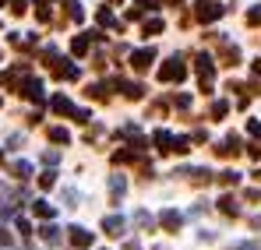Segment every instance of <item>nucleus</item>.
Segmentation results:
<instances>
[{"label": "nucleus", "mask_w": 261, "mask_h": 250, "mask_svg": "<svg viewBox=\"0 0 261 250\" xmlns=\"http://www.w3.org/2000/svg\"><path fill=\"white\" fill-rule=\"evenodd\" d=\"M226 109H229V102H226V99L212 102V117H226Z\"/></svg>", "instance_id": "393cba45"}, {"label": "nucleus", "mask_w": 261, "mask_h": 250, "mask_svg": "<svg viewBox=\"0 0 261 250\" xmlns=\"http://www.w3.org/2000/svg\"><path fill=\"white\" fill-rule=\"evenodd\" d=\"M21 95L32 99V102H43V81L39 78H29V81L21 85Z\"/></svg>", "instance_id": "1a4fd4ad"}, {"label": "nucleus", "mask_w": 261, "mask_h": 250, "mask_svg": "<svg viewBox=\"0 0 261 250\" xmlns=\"http://www.w3.org/2000/svg\"><path fill=\"white\" fill-rule=\"evenodd\" d=\"M148 64H155V49H152V46L130 53V67H134V71H148Z\"/></svg>", "instance_id": "20e7f679"}, {"label": "nucleus", "mask_w": 261, "mask_h": 250, "mask_svg": "<svg viewBox=\"0 0 261 250\" xmlns=\"http://www.w3.org/2000/svg\"><path fill=\"white\" fill-rule=\"evenodd\" d=\"M152 141H155V148H159V152H170L173 134H170V130H155V134H152Z\"/></svg>", "instance_id": "ddd939ff"}, {"label": "nucleus", "mask_w": 261, "mask_h": 250, "mask_svg": "<svg viewBox=\"0 0 261 250\" xmlns=\"http://www.w3.org/2000/svg\"><path fill=\"white\" fill-rule=\"evenodd\" d=\"M64 7H67V18H71V21H82V18H85V11H82L78 0H64Z\"/></svg>", "instance_id": "a211bd4d"}, {"label": "nucleus", "mask_w": 261, "mask_h": 250, "mask_svg": "<svg viewBox=\"0 0 261 250\" xmlns=\"http://www.w3.org/2000/svg\"><path fill=\"white\" fill-rule=\"evenodd\" d=\"M11 173L21 176V180H29V176H32V166H29V162H11Z\"/></svg>", "instance_id": "412c9836"}, {"label": "nucleus", "mask_w": 261, "mask_h": 250, "mask_svg": "<svg viewBox=\"0 0 261 250\" xmlns=\"http://www.w3.org/2000/svg\"><path fill=\"white\" fill-rule=\"evenodd\" d=\"M39 236H43L46 243H57V240H60V229H57V226H53V222L46 218V226H43V229H39Z\"/></svg>", "instance_id": "dca6fc26"}, {"label": "nucleus", "mask_w": 261, "mask_h": 250, "mask_svg": "<svg viewBox=\"0 0 261 250\" xmlns=\"http://www.w3.org/2000/svg\"><path fill=\"white\" fill-rule=\"evenodd\" d=\"M226 14V7L219 4V0H198V21H216V18H222Z\"/></svg>", "instance_id": "7ed1b4c3"}, {"label": "nucleus", "mask_w": 261, "mask_h": 250, "mask_svg": "<svg viewBox=\"0 0 261 250\" xmlns=\"http://www.w3.org/2000/svg\"><path fill=\"white\" fill-rule=\"evenodd\" d=\"M216 152L222 155V159H229V155H237V152H240V137H237V134H229V137H226V141L219 145Z\"/></svg>", "instance_id": "9d476101"}, {"label": "nucleus", "mask_w": 261, "mask_h": 250, "mask_svg": "<svg viewBox=\"0 0 261 250\" xmlns=\"http://www.w3.org/2000/svg\"><path fill=\"white\" fill-rule=\"evenodd\" d=\"M219 183H226V187H237V183H240V173L226 169V173H219Z\"/></svg>", "instance_id": "4be33fe9"}, {"label": "nucleus", "mask_w": 261, "mask_h": 250, "mask_svg": "<svg viewBox=\"0 0 261 250\" xmlns=\"http://www.w3.org/2000/svg\"><path fill=\"white\" fill-rule=\"evenodd\" d=\"M170 152H176V155H184V152H191V141H187V137H173V145H170Z\"/></svg>", "instance_id": "5701e85b"}, {"label": "nucleus", "mask_w": 261, "mask_h": 250, "mask_svg": "<svg viewBox=\"0 0 261 250\" xmlns=\"http://www.w3.org/2000/svg\"><path fill=\"white\" fill-rule=\"evenodd\" d=\"M67 233H71V243H74L78 250H88V247H92V233H88V229H82V226H71Z\"/></svg>", "instance_id": "6e6552de"}, {"label": "nucleus", "mask_w": 261, "mask_h": 250, "mask_svg": "<svg viewBox=\"0 0 261 250\" xmlns=\"http://www.w3.org/2000/svg\"><path fill=\"white\" fill-rule=\"evenodd\" d=\"M43 162H46V166H57V162H60V155H57V152H46Z\"/></svg>", "instance_id": "2f4dec72"}, {"label": "nucleus", "mask_w": 261, "mask_h": 250, "mask_svg": "<svg viewBox=\"0 0 261 250\" xmlns=\"http://www.w3.org/2000/svg\"><path fill=\"white\" fill-rule=\"evenodd\" d=\"M117 4H120V0H117Z\"/></svg>", "instance_id": "4c0bfd02"}, {"label": "nucleus", "mask_w": 261, "mask_h": 250, "mask_svg": "<svg viewBox=\"0 0 261 250\" xmlns=\"http://www.w3.org/2000/svg\"><path fill=\"white\" fill-rule=\"evenodd\" d=\"M198 78H201V85L205 88H212V81H216V60L208 57V53H198Z\"/></svg>", "instance_id": "f03ea898"}, {"label": "nucleus", "mask_w": 261, "mask_h": 250, "mask_svg": "<svg viewBox=\"0 0 261 250\" xmlns=\"http://www.w3.org/2000/svg\"><path fill=\"white\" fill-rule=\"evenodd\" d=\"M124 229H127L124 215H106V218H102V233H106V236H124Z\"/></svg>", "instance_id": "423d86ee"}, {"label": "nucleus", "mask_w": 261, "mask_h": 250, "mask_svg": "<svg viewBox=\"0 0 261 250\" xmlns=\"http://www.w3.org/2000/svg\"><path fill=\"white\" fill-rule=\"evenodd\" d=\"M49 64H53V74H57V78H64V81H74V78H78V67H74L71 60H57V57H49Z\"/></svg>", "instance_id": "39448f33"}, {"label": "nucleus", "mask_w": 261, "mask_h": 250, "mask_svg": "<svg viewBox=\"0 0 261 250\" xmlns=\"http://www.w3.org/2000/svg\"><path fill=\"white\" fill-rule=\"evenodd\" d=\"M11 11H14V14H25V11H29V0H14V7H11Z\"/></svg>", "instance_id": "7c9ffc66"}, {"label": "nucleus", "mask_w": 261, "mask_h": 250, "mask_svg": "<svg viewBox=\"0 0 261 250\" xmlns=\"http://www.w3.org/2000/svg\"><path fill=\"white\" fill-rule=\"evenodd\" d=\"M124 190H127V180H124V176H110V194H113V201H120Z\"/></svg>", "instance_id": "4468645a"}, {"label": "nucleus", "mask_w": 261, "mask_h": 250, "mask_svg": "<svg viewBox=\"0 0 261 250\" xmlns=\"http://www.w3.org/2000/svg\"><path fill=\"white\" fill-rule=\"evenodd\" d=\"M0 4H4V0H0Z\"/></svg>", "instance_id": "58836bf2"}, {"label": "nucleus", "mask_w": 261, "mask_h": 250, "mask_svg": "<svg viewBox=\"0 0 261 250\" xmlns=\"http://www.w3.org/2000/svg\"><path fill=\"white\" fill-rule=\"evenodd\" d=\"M99 25H117V21H113V14H110V11H106V7H102V11H99Z\"/></svg>", "instance_id": "c756f323"}, {"label": "nucleus", "mask_w": 261, "mask_h": 250, "mask_svg": "<svg viewBox=\"0 0 261 250\" xmlns=\"http://www.w3.org/2000/svg\"><path fill=\"white\" fill-rule=\"evenodd\" d=\"M14 226H18V233H21V236H32V226H29L25 218H14Z\"/></svg>", "instance_id": "bb28decb"}, {"label": "nucleus", "mask_w": 261, "mask_h": 250, "mask_svg": "<svg viewBox=\"0 0 261 250\" xmlns=\"http://www.w3.org/2000/svg\"><path fill=\"white\" fill-rule=\"evenodd\" d=\"M152 222H155V218H152L148 211H134V226H138V229H152Z\"/></svg>", "instance_id": "aec40b11"}, {"label": "nucleus", "mask_w": 261, "mask_h": 250, "mask_svg": "<svg viewBox=\"0 0 261 250\" xmlns=\"http://www.w3.org/2000/svg\"><path fill=\"white\" fill-rule=\"evenodd\" d=\"M0 247H11V233H7L4 226H0Z\"/></svg>", "instance_id": "473e14b6"}, {"label": "nucleus", "mask_w": 261, "mask_h": 250, "mask_svg": "<svg viewBox=\"0 0 261 250\" xmlns=\"http://www.w3.org/2000/svg\"><path fill=\"white\" fill-rule=\"evenodd\" d=\"M32 211H36L39 218H53V215H57V208H53L49 201H32Z\"/></svg>", "instance_id": "f3484780"}, {"label": "nucleus", "mask_w": 261, "mask_h": 250, "mask_svg": "<svg viewBox=\"0 0 261 250\" xmlns=\"http://www.w3.org/2000/svg\"><path fill=\"white\" fill-rule=\"evenodd\" d=\"M173 102H176V106H180V109H187V106H191V95H176Z\"/></svg>", "instance_id": "72a5a7b5"}, {"label": "nucleus", "mask_w": 261, "mask_h": 250, "mask_svg": "<svg viewBox=\"0 0 261 250\" xmlns=\"http://www.w3.org/2000/svg\"><path fill=\"white\" fill-rule=\"evenodd\" d=\"M39 183H43V187H53V183H57V173H53V169H46L43 176H39Z\"/></svg>", "instance_id": "a878e982"}, {"label": "nucleus", "mask_w": 261, "mask_h": 250, "mask_svg": "<svg viewBox=\"0 0 261 250\" xmlns=\"http://www.w3.org/2000/svg\"><path fill=\"white\" fill-rule=\"evenodd\" d=\"M219 211H222V215H240L237 198H233V194H222V198H219Z\"/></svg>", "instance_id": "f8f14e48"}, {"label": "nucleus", "mask_w": 261, "mask_h": 250, "mask_svg": "<svg viewBox=\"0 0 261 250\" xmlns=\"http://www.w3.org/2000/svg\"><path fill=\"white\" fill-rule=\"evenodd\" d=\"M159 32H163V21L159 18H148L145 21V36H159Z\"/></svg>", "instance_id": "b1692460"}, {"label": "nucleus", "mask_w": 261, "mask_h": 250, "mask_svg": "<svg viewBox=\"0 0 261 250\" xmlns=\"http://www.w3.org/2000/svg\"><path fill=\"white\" fill-rule=\"evenodd\" d=\"M88 46H92V39H88V36H74V42H71V53H74V57H85Z\"/></svg>", "instance_id": "2eb2a0df"}, {"label": "nucleus", "mask_w": 261, "mask_h": 250, "mask_svg": "<svg viewBox=\"0 0 261 250\" xmlns=\"http://www.w3.org/2000/svg\"><path fill=\"white\" fill-rule=\"evenodd\" d=\"M138 4V11H155L159 7V0H134Z\"/></svg>", "instance_id": "cd10ccee"}, {"label": "nucleus", "mask_w": 261, "mask_h": 250, "mask_svg": "<svg viewBox=\"0 0 261 250\" xmlns=\"http://www.w3.org/2000/svg\"><path fill=\"white\" fill-rule=\"evenodd\" d=\"M247 21H251V25H261V7H251V11H247Z\"/></svg>", "instance_id": "c85d7f7f"}, {"label": "nucleus", "mask_w": 261, "mask_h": 250, "mask_svg": "<svg viewBox=\"0 0 261 250\" xmlns=\"http://www.w3.org/2000/svg\"><path fill=\"white\" fill-rule=\"evenodd\" d=\"M117 88H120L127 99H141V95H145V88H141L138 81H120V78H117Z\"/></svg>", "instance_id": "9b49d317"}, {"label": "nucleus", "mask_w": 261, "mask_h": 250, "mask_svg": "<svg viewBox=\"0 0 261 250\" xmlns=\"http://www.w3.org/2000/svg\"><path fill=\"white\" fill-rule=\"evenodd\" d=\"M187 78V64H184V57L173 53L163 67H159V81H184Z\"/></svg>", "instance_id": "f257e3e1"}, {"label": "nucleus", "mask_w": 261, "mask_h": 250, "mask_svg": "<svg viewBox=\"0 0 261 250\" xmlns=\"http://www.w3.org/2000/svg\"><path fill=\"white\" fill-rule=\"evenodd\" d=\"M233 250H258V247H254V243H237Z\"/></svg>", "instance_id": "c9c22d12"}, {"label": "nucleus", "mask_w": 261, "mask_h": 250, "mask_svg": "<svg viewBox=\"0 0 261 250\" xmlns=\"http://www.w3.org/2000/svg\"><path fill=\"white\" fill-rule=\"evenodd\" d=\"M247 130H251L254 137H261V120H251V124H247Z\"/></svg>", "instance_id": "f704fd0d"}, {"label": "nucleus", "mask_w": 261, "mask_h": 250, "mask_svg": "<svg viewBox=\"0 0 261 250\" xmlns=\"http://www.w3.org/2000/svg\"><path fill=\"white\" fill-rule=\"evenodd\" d=\"M159 222H163V229H166V233H176V229L184 226V215L173 211V208H166L163 215H159Z\"/></svg>", "instance_id": "0eeeda50"}, {"label": "nucleus", "mask_w": 261, "mask_h": 250, "mask_svg": "<svg viewBox=\"0 0 261 250\" xmlns=\"http://www.w3.org/2000/svg\"><path fill=\"white\" fill-rule=\"evenodd\" d=\"M49 141H53V145H67V141H71V134H67L64 127H49Z\"/></svg>", "instance_id": "6ab92c4d"}, {"label": "nucleus", "mask_w": 261, "mask_h": 250, "mask_svg": "<svg viewBox=\"0 0 261 250\" xmlns=\"http://www.w3.org/2000/svg\"><path fill=\"white\" fill-rule=\"evenodd\" d=\"M170 4H184V0H170Z\"/></svg>", "instance_id": "e433bc0d"}]
</instances>
